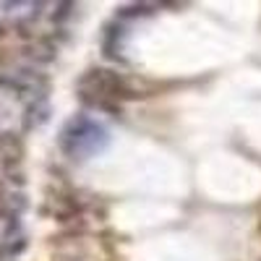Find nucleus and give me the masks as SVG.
Instances as JSON below:
<instances>
[{"label":"nucleus","instance_id":"1","mask_svg":"<svg viewBox=\"0 0 261 261\" xmlns=\"http://www.w3.org/2000/svg\"><path fill=\"white\" fill-rule=\"evenodd\" d=\"M79 94L86 105L99 107V110H113L123 97H128V84L120 73L107 68H92L79 81Z\"/></svg>","mask_w":261,"mask_h":261},{"label":"nucleus","instance_id":"2","mask_svg":"<svg viewBox=\"0 0 261 261\" xmlns=\"http://www.w3.org/2000/svg\"><path fill=\"white\" fill-rule=\"evenodd\" d=\"M105 144H107L105 128L86 115H76L60 130V149L73 160H84V157L94 154Z\"/></svg>","mask_w":261,"mask_h":261}]
</instances>
